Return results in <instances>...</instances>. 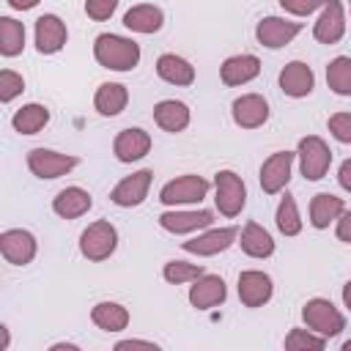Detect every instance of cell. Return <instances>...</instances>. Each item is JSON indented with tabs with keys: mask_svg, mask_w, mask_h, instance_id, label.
Masks as SVG:
<instances>
[{
	"mask_svg": "<svg viewBox=\"0 0 351 351\" xmlns=\"http://www.w3.org/2000/svg\"><path fill=\"white\" fill-rule=\"evenodd\" d=\"M93 58L101 69L132 71L140 63V44L118 33H99L93 41Z\"/></svg>",
	"mask_w": 351,
	"mask_h": 351,
	"instance_id": "6da1fadb",
	"label": "cell"
},
{
	"mask_svg": "<svg viewBox=\"0 0 351 351\" xmlns=\"http://www.w3.org/2000/svg\"><path fill=\"white\" fill-rule=\"evenodd\" d=\"M302 321L307 324V329L324 335L326 340L337 337L346 329V315L324 296H313L302 304Z\"/></svg>",
	"mask_w": 351,
	"mask_h": 351,
	"instance_id": "7a4b0ae2",
	"label": "cell"
},
{
	"mask_svg": "<svg viewBox=\"0 0 351 351\" xmlns=\"http://www.w3.org/2000/svg\"><path fill=\"white\" fill-rule=\"evenodd\" d=\"M118 250V230L110 219H96L80 233V252L82 258L101 263Z\"/></svg>",
	"mask_w": 351,
	"mask_h": 351,
	"instance_id": "3957f363",
	"label": "cell"
},
{
	"mask_svg": "<svg viewBox=\"0 0 351 351\" xmlns=\"http://www.w3.org/2000/svg\"><path fill=\"white\" fill-rule=\"evenodd\" d=\"M214 203H217V211L228 219L239 217L247 206V186L241 181L239 173L233 170H219L214 176Z\"/></svg>",
	"mask_w": 351,
	"mask_h": 351,
	"instance_id": "277c9868",
	"label": "cell"
},
{
	"mask_svg": "<svg viewBox=\"0 0 351 351\" xmlns=\"http://www.w3.org/2000/svg\"><path fill=\"white\" fill-rule=\"evenodd\" d=\"M296 156H299V170L307 181H321L332 167V148L318 134L302 137L296 145Z\"/></svg>",
	"mask_w": 351,
	"mask_h": 351,
	"instance_id": "5b68a950",
	"label": "cell"
},
{
	"mask_svg": "<svg viewBox=\"0 0 351 351\" xmlns=\"http://www.w3.org/2000/svg\"><path fill=\"white\" fill-rule=\"evenodd\" d=\"M211 184L203 178V176H195V173H186V176H178L173 181H167L162 189H159V200L165 206H192V203H203L206 195H208Z\"/></svg>",
	"mask_w": 351,
	"mask_h": 351,
	"instance_id": "8992f818",
	"label": "cell"
},
{
	"mask_svg": "<svg viewBox=\"0 0 351 351\" xmlns=\"http://www.w3.org/2000/svg\"><path fill=\"white\" fill-rule=\"evenodd\" d=\"M27 170L41 178V181H52V178H60V176H69L80 159L71 156V154H60V151H52V148H33L27 151Z\"/></svg>",
	"mask_w": 351,
	"mask_h": 351,
	"instance_id": "52a82bcc",
	"label": "cell"
},
{
	"mask_svg": "<svg viewBox=\"0 0 351 351\" xmlns=\"http://www.w3.org/2000/svg\"><path fill=\"white\" fill-rule=\"evenodd\" d=\"M211 225H214V211H208V208H170V211L159 214V228L173 236L200 233Z\"/></svg>",
	"mask_w": 351,
	"mask_h": 351,
	"instance_id": "ba28073f",
	"label": "cell"
},
{
	"mask_svg": "<svg viewBox=\"0 0 351 351\" xmlns=\"http://www.w3.org/2000/svg\"><path fill=\"white\" fill-rule=\"evenodd\" d=\"M236 239H239L236 228H206L197 236L181 241V250L189 255H197V258H211V255H219L228 247H233Z\"/></svg>",
	"mask_w": 351,
	"mask_h": 351,
	"instance_id": "9c48e42d",
	"label": "cell"
},
{
	"mask_svg": "<svg viewBox=\"0 0 351 351\" xmlns=\"http://www.w3.org/2000/svg\"><path fill=\"white\" fill-rule=\"evenodd\" d=\"M293 159H296V151H274L269 159H263L258 181H261V189L266 195H280L288 186Z\"/></svg>",
	"mask_w": 351,
	"mask_h": 351,
	"instance_id": "30bf717a",
	"label": "cell"
},
{
	"mask_svg": "<svg viewBox=\"0 0 351 351\" xmlns=\"http://www.w3.org/2000/svg\"><path fill=\"white\" fill-rule=\"evenodd\" d=\"M302 22H291L285 16H263L255 25V38L266 49H282L302 33Z\"/></svg>",
	"mask_w": 351,
	"mask_h": 351,
	"instance_id": "8fae6325",
	"label": "cell"
},
{
	"mask_svg": "<svg viewBox=\"0 0 351 351\" xmlns=\"http://www.w3.org/2000/svg\"><path fill=\"white\" fill-rule=\"evenodd\" d=\"M0 252H3L5 263L27 266L36 258V252H38V241L25 228H8V230L0 233Z\"/></svg>",
	"mask_w": 351,
	"mask_h": 351,
	"instance_id": "7c38bea8",
	"label": "cell"
},
{
	"mask_svg": "<svg viewBox=\"0 0 351 351\" xmlns=\"http://www.w3.org/2000/svg\"><path fill=\"white\" fill-rule=\"evenodd\" d=\"M151 181H154V170H148V167H143V170H137V173H132V176H123V178L112 186L110 200H112L115 206H121V208H134V206H140V203L148 197Z\"/></svg>",
	"mask_w": 351,
	"mask_h": 351,
	"instance_id": "4fadbf2b",
	"label": "cell"
},
{
	"mask_svg": "<svg viewBox=\"0 0 351 351\" xmlns=\"http://www.w3.org/2000/svg\"><path fill=\"white\" fill-rule=\"evenodd\" d=\"M236 291H239L241 304L250 307V310H255V307H263V304L271 299L274 282H271V277H269L266 271H261V269H244V271L239 274Z\"/></svg>",
	"mask_w": 351,
	"mask_h": 351,
	"instance_id": "5bb4252c",
	"label": "cell"
},
{
	"mask_svg": "<svg viewBox=\"0 0 351 351\" xmlns=\"http://www.w3.org/2000/svg\"><path fill=\"white\" fill-rule=\"evenodd\" d=\"M346 8H343V3L340 0H324V5H321V14H318V19H315V25H313V36H315V41H321V44H337L343 36H346Z\"/></svg>",
	"mask_w": 351,
	"mask_h": 351,
	"instance_id": "9a60e30c",
	"label": "cell"
},
{
	"mask_svg": "<svg viewBox=\"0 0 351 351\" xmlns=\"http://www.w3.org/2000/svg\"><path fill=\"white\" fill-rule=\"evenodd\" d=\"M33 38H36V49L41 55H55L66 47L69 41V30L66 22L58 14H41L33 25Z\"/></svg>",
	"mask_w": 351,
	"mask_h": 351,
	"instance_id": "2e32d148",
	"label": "cell"
},
{
	"mask_svg": "<svg viewBox=\"0 0 351 351\" xmlns=\"http://www.w3.org/2000/svg\"><path fill=\"white\" fill-rule=\"evenodd\" d=\"M151 151V134L140 126H129V129H121L112 140V154L118 162L123 165H132V162H140L143 156H148Z\"/></svg>",
	"mask_w": 351,
	"mask_h": 351,
	"instance_id": "e0dca14e",
	"label": "cell"
},
{
	"mask_svg": "<svg viewBox=\"0 0 351 351\" xmlns=\"http://www.w3.org/2000/svg\"><path fill=\"white\" fill-rule=\"evenodd\" d=\"M233 123L241 129H258L269 121V101L261 93H241L230 104Z\"/></svg>",
	"mask_w": 351,
	"mask_h": 351,
	"instance_id": "ac0fdd59",
	"label": "cell"
},
{
	"mask_svg": "<svg viewBox=\"0 0 351 351\" xmlns=\"http://www.w3.org/2000/svg\"><path fill=\"white\" fill-rule=\"evenodd\" d=\"M228 296V285L219 274H200L192 285H189V304L195 310H211L219 307Z\"/></svg>",
	"mask_w": 351,
	"mask_h": 351,
	"instance_id": "d6986e66",
	"label": "cell"
},
{
	"mask_svg": "<svg viewBox=\"0 0 351 351\" xmlns=\"http://www.w3.org/2000/svg\"><path fill=\"white\" fill-rule=\"evenodd\" d=\"M261 74V60L250 52H241V55H230L222 60L219 66V80L222 85L228 88H239V85H247L252 82L255 77Z\"/></svg>",
	"mask_w": 351,
	"mask_h": 351,
	"instance_id": "ffe728a7",
	"label": "cell"
},
{
	"mask_svg": "<svg viewBox=\"0 0 351 351\" xmlns=\"http://www.w3.org/2000/svg\"><path fill=\"white\" fill-rule=\"evenodd\" d=\"M315 88V74L304 60H291L280 71V90L291 99H304Z\"/></svg>",
	"mask_w": 351,
	"mask_h": 351,
	"instance_id": "44dd1931",
	"label": "cell"
},
{
	"mask_svg": "<svg viewBox=\"0 0 351 351\" xmlns=\"http://www.w3.org/2000/svg\"><path fill=\"white\" fill-rule=\"evenodd\" d=\"M192 121V112L184 101L178 99H162L154 104V123L162 129V132H170V134H181Z\"/></svg>",
	"mask_w": 351,
	"mask_h": 351,
	"instance_id": "7402d4cb",
	"label": "cell"
},
{
	"mask_svg": "<svg viewBox=\"0 0 351 351\" xmlns=\"http://www.w3.org/2000/svg\"><path fill=\"white\" fill-rule=\"evenodd\" d=\"M90 206H93V197L82 186H66L52 197V211L60 219H80L82 214L90 211Z\"/></svg>",
	"mask_w": 351,
	"mask_h": 351,
	"instance_id": "603a6c76",
	"label": "cell"
},
{
	"mask_svg": "<svg viewBox=\"0 0 351 351\" xmlns=\"http://www.w3.org/2000/svg\"><path fill=\"white\" fill-rule=\"evenodd\" d=\"M162 25H165V11L154 3H137L123 14V27L132 33L151 36V33L162 30Z\"/></svg>",
	"mask_w": 351,
	"mask_h": 351,
	"instance_id": "cb8c5ba5",
	"label": "cell"
},
{
	"mask_svg": "<svg viewBox=\"0 0 351 351\" xmlns=\"http://www.w3.org/2000/svg\"><path fill=\"white\" fill-rule=\"evenodd\" d=\"M156 74H159V80H165L167 85H176V88H186L195 82V66L176 52H165L156 58Z\"/></svg>",
	"mask_w": 351,
	"mask_h": 351,
	"instance_id": "d4e9b609",
	"label": "cell"
},
{
	"mask_svg": "<svg viewBox=\"0 0 351 351\" xmlns=\"http://www.w3.org/2000/svg\"><path fill=\"white\" fill-rule=\"evenodd\" d=\"M239 247H241V252H244L247 258H258V261L274 255V239H271V233H269L263 225H258V222H247V225L241 228V233H239Z\"/></svg>",
	"mask_w": 351,
	"mask_h": 351,
	"instance_id": "484cf974",
	"label": "cell"
},
{
	"mask_svg": "<svg viewBox=\"0 0 351 351\" xmlns=\"http://www.w3.org/2000/svg\"><path fill=\"white\" fill-rule=\"evenodd\" d=\"M346 211L343 197L332 195V192H318L310 200V225L315 230H326L332 222H337V217Z\"/></svg>",
	"mask_w": 351,
	"mask_h": 351,
	"instance_id": "4316f807",
	"label": "cell"
},
{
	"mask_svg": "<svg viewBox=\"0 0 351 351\" xmlns=\"http://www.w3.org/2000/svg\"><path fill=\"white\" fill-rule=\"evenodd\" d=\"M126 104H129V90H126V85H121V82H101V85L96 88L93 107H96L99 115L115 118V115H121V112L126 110Z\"/></svg>",
	"mask_w": 351,
	"mask_h": 351,
	"instance_id": "83f0119b",
	"label": "cell"
},
{
	"mask_svg": "<svg viewBox=\"0 0 351 351\" xmlns=\"http://www.w3.org/2000/svg\"><path fill=\"white\" fill-rule=\"evenodd\" d=\"M129 310L121 302H99L90 310V321L101 329V332H123L129 326Z\"/></svg>",
	"mask_w": 351,
	"mask_h": 351,
	"instance_id": "f1b7e54d",
	"label": "cell"
},
{
	"mask_svg": "<svg viewBox=\"0 0 351 351\" xmlns=\"http://www.w3.org/2000/svg\"><path fill=\"white\" fill-rule=\"evenodd\" d=\"M49 123V110L38 101H30V104H22L14 115H11V126L14 132L19 134H38L44 126Z\"/></svg>",
	"mask_w": 351,
	"mask_h": 351,
	"instance_id": "f546056e",
	"label": "cell"
},
{
	"mask_svg": "<svg viewBox=\"0 0 351 351\" xmlns=\"http://www.w3.org/2000/svg\"><path fill=\"white\" fill-rule=\"evenodd\" d=\"M25 49V25L14 16H0V55L16 58Z\"/></svg>",
	"mask_w": 351,
	"mask_h": 351,
	"instance_id": "4dcf8cb0",
	"label": "cell"
},
{
	"mask_svg": "<svg viewBox=\"0 0 351 351\" xmlns=\"http://www.w3.org/2000/svg\"><path fill=\"white\" fill-rule=\"evenodd\" d=\"M274 222H277V230L282 233V236H299L302 233V214H299V206H296V200H293V195H282V200H280V206H277V211H274Z\"/></svg>",
	"mask_w": 351,
	"mask_h": 351,
	"instance_id": "1f68e13d",
	"label": "cell"
},
{
	"mask_svg": "<svg viewBox=\"0 0 351 351\" xmlns=\"http://www.w3.org/2000/svg\"><path fill=\"white\" fill-rule=\"evenodd\" d=\"M326 85L337 96H351V58L337 55L326 66Z\"/></svg>",
	"mask_w": 351,
	"mask_h": 351,
	"instance_id": "d6a6232c",
	"label": "cell"
},
{
	"mask_svg": "<svg viewBox=\"0 0 351 351\" xmlns=\"http://www.w3.org/2000/svg\"><path fill=\"white\" fill-rule=\"evenodd\" d=\"M200 274H206L203 263H189V261H167L162 266V277L170 285H184V282H195Z\"/></svg>",
	"mask_w": 351,
	"mask_h": 351,
	"instance_id": "836d02e7",
	"label": "cell"
},
{
	"mask_svg": "<svg viewBox=\"0 0 351 351\" xmlns=\"http://www.w3.org/2000/svg\"><path fill=\"white\" fill-rule=\"evenodd\" d=\"M326 337L313 332V329H302V326H293L288 335H285V348L288 351H321L326 348Z\"/></svg>",
	"mask_w": 351,
	"mask_h": 351,
	"instance_id": "e575fe53",
	"label": "cell"
},
{
	"mask_svg": "<svg viewBox=\"0 0 351 351\" xmlns=\"http://www.w3.org/2000/svg\"><path fill=\"white\" fill-rule=\"evenodd\" d=\"M22 90H25L22 74H16V71H11V69H3V71H0V101L8 104V101H14Z\"/></svg>",
	"mask_w": 351,
	"mask_h": 351,
	"instance_id": "d590c367",
	"label": "cell"
},
{
	"mask_svg": "<svg viewBox=\"0 0 351 351\" xmlns=\"http://www.w3.org/2000/svg\"><path fill=\"white\" fill-rule=\"evenodd\" d=\"M326 129H329V134L337 143L351 145V112H335V115H329Z\"/></svg>",
	"mask_w": 351,
	"mask_h": 351,
	"instance_id": "8d00e7d4",
	"label": "cell"
},
{
	"mask_svg": "<svg viewBox=\"0 0 351 351\" xmlns=\"http://www.w3.org/2000/svg\"><path fill=\"white\" fill-rule=\"evenodd\" d=\"M118 8V0H85V14L93 19V22H104L115 14Z\"/></svg>",
	"mask_w": 351,
	"mask_h": 351,
	"instance_id": "74e56055",
	"label": "cell"
},
{
	"mask_svg": "<svg viewBox=\"0 0 351 351\" xmlns=\"http://www.w3.org/2000/svg\"><path fill=\"white\" fill-rule=\"evenodd\" d=\"M321 5H324V0H280V8L293 16H310Z\"/></svg>",
	"mask_w": 351,
	"mask_h": 351,
	"instance_id": "f35d334b",
	"label": "cell"
},
{
	"mask_svg": "<svg viewBox=\"0 0 351 351\" xmlns=\"http://www.w3.org/2000/svg\"><path fill=\"white\" fill-rule=\"evenodd\" d=\"M335 236L343 241V244H351V211H343L335 222Z\"/></svg>",
	"mask_w": 351,
	"mask_h": 351,
	"instance_id": "ab89813d",
	"label": "cell"
},
{
	"mask_svg": "<svg viewBox=\"0 0 351 351\" xmlns=\"http://www.w3.org/2000/svg\"><path fill=\"white\" fill-rule=\"evenodd\" d=\"M337 184H340L346 192H351V156L340 162V167H337Z\"/></svg>",
	"mask_w": 351,
	"mask_h": 351,
	"instance_id": "60d3db41",
	"label": "cell"
},
{
	"mask_svg": "<svg viewBox=\"0 0 351 351\" xmlns=\"http://www.w3.org/2000/svg\"><path fill=\"white\" fill-rule=\"evenodd\" d=\"M123 348H156V343H154V340L129 337V340H118V343H115V351H123Z\"/></svg>",
	"mask_w": 351,
	"mask_h": 351,
	"instance_id": "b9f144b4",
	"label": "cell"
},
{
	"mask_svg": "<svg viewBox=\"0 0 351 351\" xmlns=\"http://www.w3.org/2000/svg\"><path fill=\"white\" fill-rule=\"evenodd\" d=\"M14 11H30V8H36L41 0H5Z\"/></svg>",
	"mask_w": 351,
	"mask_h": 351,
	"instance_id": "7bdbcfd3",
	"label": "cell"
},
{
	"mask_svg": "<svg viewBox=\"0 0 351 351\" xmlns=\"http://www.w3.org/2000/svg\"><path fill=\"white\" fill-rule=\"evenodd\" d=\"M49 351H80V346L77 343H52Z\"/></svg>",
	"mask_w": 351,
	"mask_h": 351,
	"instance_id": "ee69618b",
	"label": "cell"
},
{
	"mask_svg": "<svg viewBox=\"0 0 351 351\" xmlns=\"http://www.w3.org/2000/svg\"><path fill=\"white\" fill-rule=\"evenodd\" d=\"M343 304L348 307V313H351V280L343 285Z\"/></svg>",
	"mask_w": 351,
	"mask_h": 351,
	"instance_id": "f6af8a7d",
	"label": "cell"
},
{
	"mask_svg": "<svg viewBox=\"0 0 351 351\" xmlns=\"http://www.w3.org/2000/svg\"><path fill=\"white\" fill-rule=\"evenodd\" d=\"M0 335H3V346H0V348L5 351V348H8V326H0Z\"/></svg>",
	"mask_w": 351,
	"mask_h": 351,
	"instance_id": "bcb514c9",
	"label": "cell"
},
{
	"mask_svg": "<svg viewBox=\"0 0 351 351\" xmlns=\"http://www.w3.org/2000/svg\"><path fill=\"white\" fill-rule=\"evenodd\" d=\"M340 348H343V351H351V337H348V340H346V343H343Z\"/></svg>",
	"mask_w": 351,
	"mask_h": 351,
	"instance_id": "7dc6e473",
	"label": "cell"
},
{
	"mask_svg": "<svg viewBox=\"0 0 351 351\" xmlns=\"http://www.w3.org/2000/svg\"><path fill=\"white\" fill-rule=\"evenodd\" d=\"M348 14H351V0H348Z\"/></svg>",
	"mask_w": 351,
	"mask_h": 351,
	"instance_id": "c3c4849f",
	"label": "cell"
}]
</instances>
